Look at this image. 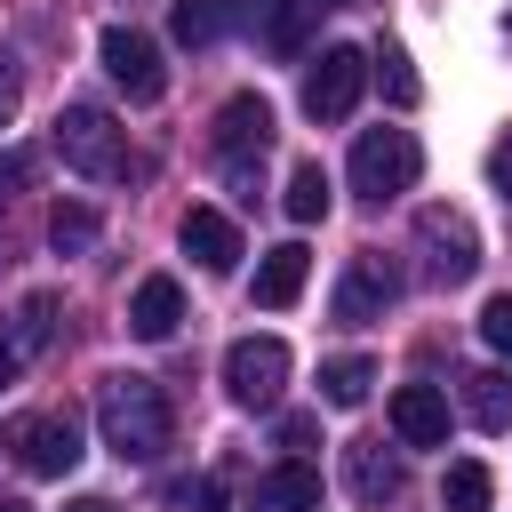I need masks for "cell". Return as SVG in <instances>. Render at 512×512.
Segmentation results:
<instances>
[{"label": "cell", "instance_id": "obj_1", "mask_svg": "<svg viewBox=\"0 0 512 512\" xmlns=\"http://www.w3.org/2000/svg\"><path fill=\"white\" fill-rule=\"evenodd\" d=\"M96 432H104V448L120 456V464H160L168 456V440H176V416H168V392L152 384V376H104L96 384Z\"/></svg>", "mask_w": 512, "mask_h": 512}, {"label": "cell", "instance_id": "obj_2", "mask_svg": "<svg viewBox=\"0 0 512 512\" xmlns=\"http://www.w3.org/2000/svg\"><path fill=\"white\" fill-rule=\"evenodd\" d=\"M48 144H56V160L72 168V176H88V184H120L136 160H128V128L104 112V104H64L56 112V128H48Z\"/></svg>", "mask_w": 512, "mask_h": 512}, {"label": "cell", "instance_id": "obj_3", "mask_svg": "<svg viewBox=\"0 0 512 512\" xmlns=\"http://www.w3.org/2000/svg\"><path fill=\"white\" fill-rule=\"evenodd\" d=\"M416 176H424V144L408 128H360V144H352V192L368 208L416 192Z\"/></svg>", "mask_w": 512, "mask_h": 512}, {"label": "cell", "instance_id": "obj_4", "mask_svg": "<svg viewBox=\"0 0 512 512\" xmlns=\"http://www.w3.org/2000/svg\"><path fill=\"white\" fill-rule=\"evenodd\" d=\"M416 248H424L432 288H464L480 272V232H472L464 208H416Z\"/></svg>", "mask_w": 512, "mask_h": 512}, {"label": "cell", "instance_id": "obj_5", "mask_svg": "<svg viewBox=\"0 0 512 512\" xmlns=\"http://www.w3.org/2000/svg\"><path fill=\"white\" fill-rule=\"evenodd\" d=\"M0 448H8L32 480H64V472L80 464V424H72L64 408H40V416H16V424L0 432Z\"/></svg>", "mask_w": 512, "mask_h": 512}, {"label": "cell", "instance_id": "obj_6", "mask_svg": "<svg viewBox=\"0 0 512 512\" xmlns=\"http://www.w3.org/2000/svg\"><path fill=\"white\" fill-rule=\"evenodd\" d=\"M392 304H400V264H392L384 248H360V256L344 264V280H336L328 312H336L344 328H368V320H384Z\"/></svg>", "mask_w": 512, "mask_h": 512}, {"label": "cell", "instance_id": "obj_7", "mask_svg": "<svg viewBox=\"0 0 512 512\" xmlns=\"http://www.w3.org/2000/svg\"><path fill=\"white\" fill-rule=\"evenodd\" d=\"M288 344L280 336H240L232 352H224V392L240 400V408H280V392H288Z\"/></svg>", "mask_w": 512, "mask_h": 512}, {"label": "cell", "instance_id": "obj_8", "mask_svg": "<svg viewBox=\"0 0 512 512\" xmlns=\"http://www.w3.org/2000/svg\"><path fill=\"white\" fill-rule=\"evenodd\" d=\"M96 56H104V72H112V88H120L128 104H160V96H168V64H160V48H152L136 24H104Z\"/></svg>", "mask_w": 512, "mask_h": 512}, {"label": "cell", "instance_id": "obj_9", "mask_svg": "<svg viewBox=\"0 0 512 512\" xmlns=\"http://www.w3.org/2000/svg\"><path fill=\"white\" fill-rule=\"evenodd\" d=\"M360 88H368V56H360V48H320L312 72H304V112H312L320 128H336V120H352Z\"/></svg>", "mask_w": 512, "mask_h": 512}, {"label": "cell", "instance_id": "obj_10", "mask_svg": "<svg viewBox=\"0 0 512 512\" xmlns=\"http://www.w3.org/2000/svg\"><path fill=\"white\" fill-rule=\"evenodd\" d=\"M208 144H216V160H224V168H256V160H264V144H272V104H264L256 88L224 96V104H216Z\"/></svg>", "mask_w": 512, "mask_h": 512}, {"label": "cell", "instance_id": "obj_11", "mask_svg": "<svg viewBox=\"0 0 512 512\" xmlns=\"http://www.w3.org/2000/svg\"><path fill=\"white\" fill-rule=\"evenodd\" d=\"M344 488H352V504H392V496L408 488L400 448H384V440H344Z\"/></svg>", "mask_w": 512, "mask_h": 512}, {"label": "cell", "instance_id": "obj_12", "mask_svg": "<svg viewBox=\"0 0 512 512\" xmlns=\"http://www.w3.org/2000/svg\"><path fill=\"white\" fill-rule=\"evenodd\" d=\"M392 440L400 448H440L448 440V392L440 384H400L392 392Z\"/></svg>", "mask_w": 512, "mask_h": 512}, {"label": "cell", "instance_id": "obj_13", "mask_svg": "<svg viewBox=\"0 0 512 512\" xmlns=\"http://www.w3.org/2000/svg\"><path fill=\"white\" fill-rule=\"evenodd\" d=\"M176 40L184 48H216V40H232L240 24H256V0H176Z\"/></svg>", "mask_w": 512, "mask_h": 512}, {"label": "cell", "instance_id": "obj_14", "mask_svg": "<svg viewBox=\"0 0 512 512\" xmlns=\"http://www.w3.org/2000/svg\"><path fill=\"white\" fill-rule=\"evenodd\" d=\"M176 240H184V256H200V272H232L240 264V232H232L224 208H184Z\"/></svg>", "mask_w": 512, "mask_h": 512}, {"label": "cell", "instance_id": "obj_15", "mask_svg": "<svg viewBox=\"0 0 512 512\" xmlns=\"http://www.w3.org/2000/svg\"><path fill=\"white\" fill-rule=\"evenodd\" d=\"M304 272H312V248H304V240H280V248L256 264V288H248V296H256L264 312H288V304L304 296Z\"/></svg>", "mask_w": 512, "mask_h": 512}, {"label": "cell", "instance_id": "obj_16", "mask_svg": "<svg viewBox=\"0 0 512 512\" xmlns=\"http://www.w3.org/2000/svg\"><path fill=\"white\" fill-rule=\"evenodd\" d=\"M176 320H184V288H176L168 272L136 280V296H128V328H136L144 344H168V336H176Z\"/></svg>", "mask_w": 512, "mask_h": 512}, {"label": "cell", "instance_id": "obj_17", "mask_svg": "<svg viewBox=\"0 0 512 512\" xmlns=\"http://www.w3.org/2000/svg\"><path fill=\"white\" fill-rule=\"evenodd\" d=\"M256 512H320V472H312L304 456L272 464V472L256 480Z\"/></svg>", "mask_w": 512, "mask_h": 512}, {"label": "cell", "instance_id": "obj_18", "mask_svg": "<svg viewBox=\"0 0 512 512\" xmlns=\"http://www.w3.org/2000/svg\"><path fill=\"white\" fill-rule=\"evenodd\" d=\"M464 416H472L480 432H504V424H512V376H504V368H472V376H464Z\"/></svg>", "mask_w": 512, "mask_h": 512}, {"label": "cell", "instance_id": "obj_19", "mask_svg": "<svg viewBox=\"0 0 512 512\" xmlns=\"http://www.w3.org/2000/svg\"><path fill=\"white\" fill-rule=\"evenodd\" d=\"M368 384H376V360H360V352L320 360V400H328V408H360V400H368Z\"/></svg>", "mask_w": 512, "mask_h": 512}, {"label": "cell", "instance_id": "obj_20", "mask_svg": "<svg viewBox=\"0 0 512 512\" xmlns=\"http://www.w3.org/2000/svg\"><path fill=\"white\" fill-rule=\"evenodd\" d=\"M280 208H288L296 224H320V216H328V168H320V160H296V168H288Z\"/></svg>", "mask_w": 512, "mask_h": 512}, {"label": "cell", "instance_id": "obj_21", "mask_svg": "<svg viewBox=\"0 0 512 512\" xmlns=\"http://www.w3.org/2000/svg\"><path fill=\"white\" fill-rule=\"evenodd\" d=\"M488 496H496V472L488 464H448V480H440V512H488Z\"/></svg>", "mask_w": 512, "mask_h": 512}, {"label": "cell", "instance_id": "obj_22", "mask_svg": "<svg viewBox=\"0 0 512 512\" xmlns=\"http://www.w3.org/2000/svg\"><path fill=\"white\" fill-rule=\"evenodd\" d=\"M368 80H384V96H392L400 112L424 96V80H416V64H408V48H400V40H384V48L368 56Z\"/></svg>", "mask_w": 512, "mask_h": 512}, {"label": "cell", "instance_id": "obj_23", "mask_svg": "<svg viewBox=\"0 0 512 512\" xmlns=\"http://www.w3.org/2000/svg\"><path fill=\"white\" fill-rule=\"evenodd\" d=\"M48 336H56V296L40 288V296H24V304H16V320H8V344L32 360V352H48Z\"/></svg>", "mask_w": 512, "mask_h": 512}, {"label": "cell", "instance_id": "obj_24", "mask_svg": "<svg viewBox=\"0 0 512 512\" xmlns=\"http://www.w3.org/2000/svg\"><path fill=\"white\" fill-rule=\"evenodd\" d=\"M96 240V208H80V200H56V216H48V248L56 256H80Z\"/></svg>", "mask_w": 512, "mask_h": 512}, {"label": "cell", "instance_id": "obj_25", "mask_svg": "<svg viewBox=\"0 0 512 512\" xmlns=\"http://www.w3.org/2000/svg\"><path fill=\"white\" fill-rule=\"evenodd\" d=\"M256 16H264V40H272L280 56L304 48V0H256Z\"/></svg>", "mask_w": 512, "mask_h": 512}, {"label": "cell", "instance_id": "obj_26", "mask_svg": "<svg viewBox=\"0 0 512 512\" xmlns=\"http://www.w3.org/2000/svg\"><path fill=\"white\" fill-rule=\"evenodd\" d=\"M184 504H192V512H240V504H232V472H200V480H184Z\"/></svg>", "mask_w": 512, "mask_h": 512}, {"label": "cell", "instance_id": "obj_27", "mask_svg": "<svg viewBox=\"0 0 512 512\" xmlns=\"http://www.w3.org/2000/svg\"><path fill=\"white\" fill-rule=\"evenodd\" d=\"M480 336H488V352H504V360H512V288L480 304Z\"/></svg>", "mask_w": 512, "mask_h": 512}, {"label": "cell", "instance_id": "obj_28", "mask_svg": "<svg viewBox=\"0 0 512 512\" xmlns=\"http://www.w3.org/2000/svg\"><path fill=\"white\" fill-rule=\"evenodd\" d=\"M32 168H40L32 152H0V200H16V192L32 184Z\"/></svg>", "mask_w": 512, "mask_h": 512}, {"label": "cell", "instance_id": "obj_29", "mask_svg": "<svg viewBox=\"0 0 512 512\" xmlns=\"http://www.w3.org/2000/svg\"><path fill=\"white\" fill-rule=\"evenodd\" d=\"M280 440H288V448H312V440H320V416H280Z\"/></svg>", "mask_w": 512, "mask_h": 512}, {"label": "cell", "instance_id": "obj_30", "mask_svg": "<svg viewBox=\"0 0 512 512\" xmlns=\"http://www.w3.org/2000/svg\"><path fill=\"white\" fill-rule=\"evenodd\" d=\"M488 176H496V192H504V200H512V136H504V144H496V152H488Z\"/></svg>", "mask_w": 512, "mask_h": 512}, {"label": "cell", "instance_id": "obj_31", "mask_svg": "<svg viewBox=\"0 0 512 512\" xmlns=\"http://www.w3.org/2000/svg\"><path fill=\"white\" fill-rule=\"evenodd\" d=\"M16 376H24V352H16V344H8V336H0V392H8V384H16Z\"/></svg>", "mask_w": 512, "mask_h": 512}, {"label": "cell", "instance_id": "obj_32", "mask_svg": "<svg viewBox=\"0 0 512 512\" xmlns=\"http://www.w3.org/2000/svg\"><path fill=\"white\" fill-rule=\"evenodd\" d=\"M16 120V72H8V56H0V128Z\"/></svg>", "mask_w": 512, "mask_h": 512}, {"label": "cell", "instance_id": "obj_33", "mask_svg": "<svg viewBox=\"0 0 512 512\" xmlns=\"http://www.w3.org/2000/svg\"><path fill=\"white\" fill-rule=\"evenodd\" d=\"M64 512H112V504H104V496H72Z\"/></svg>", "mask_w": 512, "mask_h": 512}, {"label": "cell", "instance_id": "obj_34", "mask_svg": "<svg viewBox=\"0 0 512 512\" xmlns=\"http://www.w3.org/2000/svg\"><path fill=\"white\" fill-rule=\"evenodd\" d=\"M0 512H24V504H16V496H0Z\"/></svg>", "mask_w": 512, "mask_h": 512}, {"label": "cell", "instance_id": "obj_35", "mask_svg": "<svg viewBox=\"0 0 512 512\" xmlns=\"http://www.w3.org/2000/svg\"><path fill=\"white\" fill-rule=\"evenodd\" d=\"M320 8H344V0H320Z\"/></svg>", "mask_w": 512, "mask_h": 512}]
</instances>
